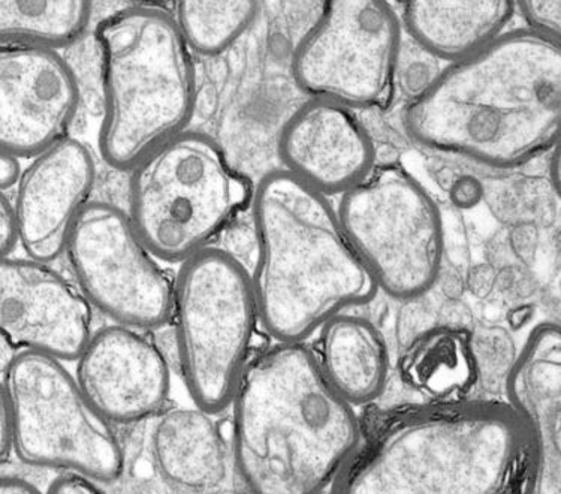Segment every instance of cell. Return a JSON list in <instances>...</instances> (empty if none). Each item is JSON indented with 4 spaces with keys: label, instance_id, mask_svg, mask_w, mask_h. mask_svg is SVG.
<instances>
[{
    "label": "cell",
    "instance_id": "cell-1",
    "mask_svg": "<svg viewBox=\"0 0 561 494\" xmlns=\"http://www.w3.org/2000/svg\"><path fill=\"white\" fill-rule=\"evenodd\" d=\"M425 149L511 170L561 138V44L534 28L506 32L449 65L404 112Z\"/></svg>",
    "mask_w": 561,
    "mask_h": 494
},
{
    "label": "cell",
    "instance_id": "cell-2",
    "mask_svg": "<svg viewBox=\"0 0 561 494\" xmlns=\"http://www.w3.org/2000/svg\"><path fill=\"white\" fill-rule=\"evenodd\" d=\"M233 460L251 494H321L363 443L354 404L305 343H277L232 400Z\"/></svg>",
    "mask_w": 561,
    "mask_h": 494
},
{
    "label": "cell",
    "instance_id": "cell-3",
    "mask_svg": "<svg viewBox=\"0 0 561 494\" xmlns=\"http://www.w3.org/2000/svg\"><path fill=\"white\" fill-rule=\"evenodd\" d=\"M526 468V432L510 403L442 400L380 423L333 494H512Z\"/></svg>",
    "mask_w": 561,
    "mask_h": 494
},
{
    "label": "cell",
    "instance_id": "cell-4",
    "mask_svg": "<svg viewBox=\"0 0 561 494\" xmlns=\"http://www.w3.org/2000/svg\"><path fill=\"white\" fill-rule=\"evenodd\" d=\"M253 222V288L261 324L277 343H302L379 292L327 195L289 171L262 177Z\"/></svg>",
    "mask_w": 561,
    "mask_h": 494
},
{
    "label": "cell",
    "instance_id": "cell-5",
    "mask_svg": "<svg viewBox=\"0 0 561 494\" xmlns=\"http://www.w3.org/2000/svg\"><path fill=\"white\" fill-rule=\"evenodd\" d=\"M104 118L100 150L116 170H134L190 124L196 72L178 20L153 7L114 12L96 31Z\"/></svg>",
    "mask_w": 561,
    "mask_h": 494
},
{
    "label": "cell",
    "instance_id": "cell-6",
    "mask_svg": "<svg viewBox=\"0 0 561 494\" xmlns=\"http://www.w3.org/2000/svg\"><path fill=\"white\" fill-rule=\"evenodd\" d=\"M251 195L248 180L215 140L183 133L135 166L130 219L156 259L186 263L207 249Z\"/></svg>",
    "mask_w": 561,
    "mask_h": 494
},
{
    "label": "cell",
    "instance_id": "cell-7",
    "mask_svg": "<svg viewBox=\"0 0 561 494\" xmlns=\"http://www.w3.org/2000/svg\"><path fill=\"white\" fill-rule=\"evenodd\" d=\"M175 341L195 406L217 414L232 403L251 365L260 320L248 269L222 249L187 260L174 284Z\"/></svg>",
    "mask_w": 561,
    "mask_h": 494
},
{
    "label": "cell",
    "instance_id": "cell-8",
    "mask_svg": "<svg viewBox=\"0 0 561 494\" xmlns=\"http://www.w3.org/2000/svg\"><path fill=\"white\" fill-rule=\"evenodd\" d=\"M2 398L11 412L12 448L24 463L95 483L122 475L125 457L113 423L60 359L20 351L3 371Z\"/></svg>",
    "mask_w": 561,
    "mask_h": 494
},
{
    "label": "cell",
    "instance_id": "cell-9",
    "mask_svg": "<svg viewBox=\"0 0 561 494\" xmlns=\"http://www.w3.org/2000/svg\"><path fill=\"white\" fill-rule=\"evenodd\" d=\"M339 216L379 291L413 300L436 285L444 225L436 203L411 175L397 166L373 171L342 195Z\"/></svg>",
    "mask_w": 561,
    "mask_h": 494
},
{
    "label": "cell",
    "instance_id": "cell-10",
    "mask_svg": "<svg viewBox=\"0 0 561 494\" xmlns=\"http://www.w3.org/2000/svg\"><path fill=\"white\" fill-rule=\"evenodd\" d=\"M400 47L401 23L389 3L323 2L317 23L295 48L294 79L314 100L378 107L391 96Z\"/></svg>",
    "mask_w": 561,
    "mask_h": 494
},
{
    "label": "cell",
    "instance_id": "cell-11",
    "mask_svg": "<svg viewBox=\"0 0 561 494\" xmlns=\"http://www.w3.org/2000/svg\"><path fill=\"white\" fill-rule=\"evenodd\" d=\"M67 252L89 303L117 325L141 332L173 317L174 284L122 208L90 203L73 225Z\"/></svg>",
    "mask_w": 561,
    "mask_h": 494
},
{
    "label": "cell",
    "instance_id": "cell-12",
    "mask_svg": "<svg viewBox=\"0 0 561 494\" xmlns=\"http://www.w3.org/2000/svg\"><path fill=\"white\" fill-rule=\"evenodd\" d=\"M80 104L72 68L55 50L3 45L0 51L2 153L36 158L64 140Z\"/></svg>",
    "mask_w": 561,
    "mask_h": 494
},
{
    "label": "cell",
    "instance_id": "cell-13",
    "mask_svg": "<svg viewBox=\"0 0 561 494\" xmlns=\"http://www.w3.org/2000/svg\"><path fill=\"white\" fill-rule=\"evenodd\" d=\"M0 326L10 348L60 361L80 358L92 338V310L83 291L34 260L3 259Z\"/></svg>",
    "mask_w": 561,
    "mask_h": 494
},
{
    "label": "cell",
    "instance_id": "cell-14",
    "mask_svg": "<svg viewBox=\"0 0 561 494\" xmlns=\"http://www.w3.org/2000/svg\"><path fill=\"white\" fill-rule=\"evenodd\" d=\"M95 182V157L76 138H64L27 166L14 208L20 243L28 259L48 264L67 251L73 225L89 206Z\"/></svg>",
    "mask_w": 561,
    "mask_h": 494
},
{
    "label": "cell",
    "instance_id": "cell-15",
    "mask_svg": "<svg viewBox=\"0 0 561 494\" xmlns=\"http://www.w3.org/2000/svg\"><path fill=\"white\" fill-rule=\"evenodd\" d=\"M77 381L113 424L158 414L170 394V367L158 345L139 330L113 325L93 334L77 359Z\"/></svg>",
    "mask_w": 561,
    "mask_h": 494
},
{
    "label": "cell",
    "instance_id": "cell-16",
    "mask_svg": "<svg viewBox=\"0 0 561 494\" xmlns=\"http://www.w3.org/2000/svg\"><path fill=\"white\" fill-rule=\"evenodd\" d=\"M506 393L527 436L524 494H561V325L530 333L512 363Z\"/></svg>",
    "mask_w": 561,
    "mask_h": 494
},
{
    "label": "cell",
    "instance_id": "cell-17",
    "mask_svg": "<svg viewBox=\"0 0 561 494\" xmlns=\"http://www.w3.org/2000/svg\"><path fill=\"white\" fill-rule=\"evenodd\" d=\"M286 171L323 195L346 194L373 173L375 146L350 108L306 102L288 118L278 140Z\"/></svg>",
    "mask_w": 561,
    "mask_h": 494
},
{
    "label": "cell",
    "instance_id": "cell-18",
    "mask_svg": "<svg viewBox=\"0 0 561 494\" xmlns=\"http://www.w3.org/2000/svg\"><path fill=\"white\" fill-rule=\"evenodd\" d=\"M159 471L180 489L203 492L222 483L227 452L211 414L175 407L159 416L151 436Z\"/></svg>",
    "mask_w": 561,
    "mask_h": 494
},
{
    "label": "cell",
    "instance_id": "cell-19",
    "mask_svg": "<svg viewBox=\"0 0 561 494\" xmlns=\"http://www.w3.org/2000/svg\"><path fill=\"white\" fill-rule=\"evenodd\" d=\"M517 2H408L403 22L425 51L456 64L503 34Z\"/></svg>",
    "mask_w": 561,
    "mask_h": 494
},
{
    "label": "cell",
    "instance_id": "cell-20",
    "mask_svg": "<svg viewBox=\"0 0 561 494\" xmlns=\"http://www.w3.org/2000/svg\"><path fill=\"white\" fill-rule=\"evenodd\" d=\"M319 363L331 386L354 406L375 402L388 379L382 336L370 321L339 314L323 326Z\"/></svg>",
    "mask_w": 561,
    "mask_h": 494
},
{
    "label": "cell",
    "instance_id": "cell-21",
    "mask_svg": "<svg viewBox=\"0 0 561 494\" xmlns=\"http://www.w3.org/2000/svg\"><path fill=\"white\" fill-rule=\"evenodd\" d=\"M403 378L415 390L434 398L465 393L477 378L469 337L445 326L423 334L404 355Z\"/></svg>",
    "mask_w": 561,
    "mask_h": 494
},
{
    "label": "cell",
    "instance_id": "cell-22",
    "mask_svg": "<svg viewBox=\"0 0 561 494\" xmlns=\"http://www.w3.org/2000/svg\"><path fill=\"white\" fill-rule=\"evenodd\" d=\"M92 2H0V38L3 45L56 48L76 43L92 19Z\"/></svg>",
    "mask_w": 561,
    "mask_h": 494
},
{
    "label": "cell",
    "instance_id": "cell-23",
    "mask_svg": "<svg viewBox=\"0 0 561 494\" xmlns=\"http://www.w3.org/2000/svg\"><path fill=\"white\" fill-rule=\"evenodd\" d=\"M260 2H179L175 20L191 48L220 55L255 22Z\"/></svg>",
    "mask_w": 561,
    "mask_h": 494
},
{
    "label": "cell",
    "instance_id": "cell-24",
    "mask_svg": "<svg viewBox=\"0 0 561 494\" xmlns=\"http://www.w3.org/2000/svg\"><path fill=\"white\" fill-rule=\"evenodd\" d=\"M530 28L561 44V2H517Z\"/></svg>",
    "mask_w": 561,
    "mask_h": 494
},
{
    "label": "cell",
    "instance_id": "cell-25",
    "mask_svg": "<svg viewBox=\"0 0 561 494\" xmlns=\"http://www.w3.org/2000/svg\"><path fill=\"white\" fill-rule=\"evenodd\" d=\"M20 242V230L18 215L14 204H11L5 194L0 198V251L3 259L11 255Z\"/></svg>",
    "mask_w": 561,
    "mask_h": 494
},
{
    "label": "cell",
    "instance_id": "cell-26",
    "mask_svg": "<svg viewBox=\"0 0 561 494\" xmlns=\"http://www.w3.org/2000/svg\"><path fill=\"white\" fill-rule=\"evenodd\" d=\"M48 494H106L102 492L95 484V481H90L88 478L71 475L60 476L51 485L50 493Z\"/></svg>",
    "mask_w": 561,
    "mask_h": 494
},
{
    "label": "cell",
    "instance_id": "cell-27",
    "mask_svg": "<svg viewBox=\"0 0 561 494\" xmlns=\"http://www.w3.org/2000/svg\"><path fill=\"white\" fill-rule=\"evenodd\" d=\"M22 175L19 158L2 153V161H0V186L2 189H11L12 186L19 185Z\"/></svg>",
    "mask_w": 561,
    "mask_h": 494
},
{
    "label": "cell",
    "instance_id": "cell-28",
    "mask_svg": "<svg viewBox=\"0 0 561 494\" xmlns=\"http://www.w3.org/2000/svg\"><path fill=\"white\" fill-rule=\"evenodd\" d=\"M12 418L10 407L2 398V407H0V452L5 460L12 451Z\"/></svg>",
    "mask_w": 561,
    "mask_h": 494
},
{
    "label": "cell",
    "instance_id": "cell-29",
    "mask_svg": "<svg viewBox=\"0 0 561 494\" xmlns=\"http://www.w3.org/2000/svg\"><path fill=\"white\" fill-rule=\"evenodd\" d=\"M0 494H43L35 485L18 476H3Z\"/></svg>",
    "mask_w": 561,
    "mask_h": 494
},
{
    "label": "cell",
    "instance_id": "cell-30",
    "mask_svg": "<svg viewBox=\"0 0 561 494\" xmlns=\"http://www.w3.org/2000/svg\"><path fill=\"white\" fill-rule=\"evenodd\" d=\"M551 183L557 194L561 198V138L557 145L552 147V157L550 163Z\"/></svg>",
    "mask_w": 561,
    "mask_h": 494
}]
</instances>
